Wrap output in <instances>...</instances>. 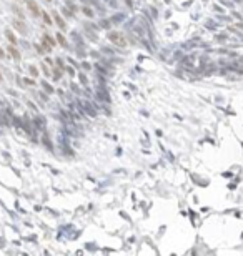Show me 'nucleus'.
I'll return each instance as SVG.
<instances>
[{
	"instance_id": "1",
	"label": "nucleus",
	"mask_w": 243,
	"mask_h": 256,
	"mask_svg": "<svg viewBox=\"0 0 243 256\" xmlns=\"http://www.w3.org/2000/svg\"><path fill=\"white\" fill-rule=\"evenodd\" d=\"M27 7H28V10L32 12V15H33V17H38V13H42L40 8H38V5H37L33 0H27Z\"/></svg>"
},
{
	"instance_id": "2",
	"label": "nucleus",
	"mask_w": 243,
	"mask_h": 256,
	"mask_svg": "<svg viewBox=\"0 0 243 256\" xmlns=\"http://www.w3.org/2000/svg\"><path fill=\"white\" fill-rule=\"evenodd\" d=\"M110 40L113 42V43H117V45H120V47L127 45V42H125L123 37H122V35H117V33H112V35H110Z\"/></svg>"
},
{
	"instance_id": "3",
	"label": "nucleus",
	"mask_w": 243,
	"mask_h": 256,
	"mask_svg": "<svg viewBox=\"0 0 243 256\" xmlns=\"http://www.w3.org/2000/svg\"><path fill=\"white\" fill-rule=\"evenodd\" d=\"M12 25L15 27L17 30L20 32V33H27V27H25V23H22L20 20H13L12 22Z\"/></svg>"
},
{
	"instance_id": "4",
	"label": "nucleus",
	"mask_w": 243,
	"mask_h": 256,
	"mask_svg": "<svg viewBox=\"0 0 243 256\" xmlns=\"http://www.w3.org/2000/svg\"><path fill=\"white\" fill-rule=\"evenodd\" d=\"M43 42H45V47H47V48H50V47L55 45V40H53L50 35H45V37H43Z\"/></svg>"
},
{
	"instance_id": "5",
	"label": "nucleus",
	"mask_w": 243,
	"mask_h": 256,
	"mask_svg": "<svg viewBox=\"0 0 243 256\" xmlns=\"http://www.w3.org/2000/svg\"><path fill=\"white\" fill-rule=\"evenodd\" d=\"M9 52H10V55L13 57L15 60H18V58H20V53L15 50V45H12V43H10V47H9Z\"/></svg>"
},
{
	"instance_id": "6",
	"label": "nucleus",
	"mask_w": 243,
	"mask_h": 256,
	"mask_svg": "<svg viewBox=\"0 0 243 256\" xmlns=\"http://www.w3.org/2000/svg\"><path fill=\"white\" fill-rule=\"evenodd\" d=\"M53 17H55V22H57V23H58V27H60V28H63V27H65V22L62 20V17L58 15V13H55V15H53Z\"/></svg>"
},
{
	"instance_id": "7",
	"label": "nucleus",
	"mask_w": 243,
	"mask_h": 256,
	"mask_svg": "<svg viewBox=\"0 0 243 256\" xmlns=\"http://www.w3.org/2000/svg\"><path fill=\"white\" fill-rule=\"evenodd\" d=\"M5 35H7V38L10 40V43H12V45H17V40H15V37L12 35V33H10V32H9V30L5 32Z\"/></svg>"
},
{
	"instance_id": "8",
	"label": "nucleus",
	"mask_w": 243,
	"mask_h": 256,
	"mask_svg": "<svg viewBox=\"0 0 243 256\" xmlns=\"http://www.w3.org/2000/svg\"><path fill=\"white\" fill-rule=\"evenodd\" d=\"M42 17H43V20H45V23H48V25L52 23V18L48 17V13H45V12H42Z\"/></svg>"
},
{
	"instance_id": "9",
	"label": "nucleus",
	"mask_w": 243,
	"mask_h": 256,
	"mask_svg": "<svg viewBox=\"0 0 243 256\" xmlns=\"http://www.w3.org/2000/svg\"><path fill=\"white\" fill-rule=\"evenodd\" d=\"M57 40L60 42V45H65V38H63L62 33H58V35H57Z\"/></svg>"
},
{
	"instance_id": "10",
	"label": "nucleus",
	"mask_w": 243,
	"mask_h": 256,
	"mask_svg": "<svg viewBox=\"0 0 243 256\" xmlns=\"http://www.w3.org/2000/svg\"><path fill=\"white\" fill-rule=\"evenodd\" d=\"M0 57H4V52H2V48H0Z\"/></svg>"
},
{
	"instance_id": "11",
	"label": "nucleus",
	"mask_w": 243,
	"mask_h": 256,
	"mask_svg": "<svg viewBox=\"0 0 243 256\" xmlns=\"http://www.w3.org/2000/svg\"><path fill=\"white\" fill-rule=\"evenodd\" d=\"M0 80H2V75H0Z\"/></svg>"
},
{
	"instance_id": "12",
	"label": "nucleus",
	"mask_w": 243,
	"mask_h": 256,
	"mask_svg": "<svg viewBox=\"0 0 243 256\" xmlns=\"http://www.w3.org/2000/svg\"><path fill=\"white\" fill-rule=\"evenodd\" d=\"M47 2H50V0H47Z\"/></svg>"
}]
</instances>
